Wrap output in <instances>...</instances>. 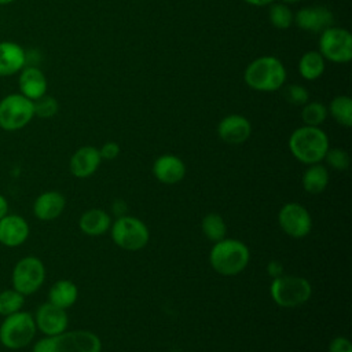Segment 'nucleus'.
I'll use <instances>...</instances> for the list:
<instances>
[{
  "label": "nucleus",
  "mask_w": 352,
  "mask_h": 352,
  "mask_svg": "<svg viewBox=\"0 0 352 352\" xmlns=\"http://www.w3.org/2000/svg\"><path fill=\"white\" fill-rule=\"evenodd\" d=\"M201 227L204 235L212 242H219L226 238L227 226L224 219L219 213H208L202 219Z\"/></svg>",
  "instance_id": "26"
},
{
  "label": "nucleus",
  "mask_w": 352,
  "mask_h": 352,
  "mask_svg": "<svg viewBox=\"0 0 352 352\" xmlns=\"http://www.w3.org/2000/svg\"><path fill=\"white\" fill-rule=\"evenodd\" d=\"M26 65H28L26 51L21 44L10 40L0 41V77L1 78L18 74Z\"/></svg>",
  "instance_id": "17"
},
{
  "label": "nucleus",
  "mask_w": 352,
  "mask_h": 352,
  "mask_svg": "<svg viewBox=\"0 0 352 352\" xmlns=\"http://www.w3.org/2000/svg\"><path fill=\"white\" fill-rule=\"evenodd\" d=\"M282 88H283V96H285L286 102H289L290 104L304 106L309 99V94H308L307 88L300 84H290V85H286Z\"/></svg>",
  "instance_id": "31"
},
{
  "label": "nucleus",
  "mask_w": 352,
  "mask_h": 352,
  "mask_svg": "<svg viewBox=\"0 0 352 352\" xmlns=\"http://www.w3.org/2000/svg\"><path fill=\"white\" fill-rule=\"evenodd\" d=\"M272 301L282 308H296L305 304L312 294L308 279L297 275H279L270 286Z\"/></svg>",
  "instance_id": "6"
},
{
  "label": "nucleus",
  "mask_w": 352,
  "mask_h": 352,
  "mask_svg": "<svg viewBox=\"0 0 352 352\" xmlns=\"http://www.w3.org/2000/svg\"><path fill=\"white\" fill-rule=\"evenodd\" d=\"M37 331L44 334V337L55 336L67 329L69 316L66 309H62L50 301L38 305L33 314Z\"/></svg>",
  "instance_id": "12"
},
{
  "label": "nucleus",
  "mask_w": 352,
  "mask_h": 352,
  "mask_svg": "<svg viewBox=\"0 0 352 352\" xmlns=\"http://www.w3.org/2000/svg\"><path fill=\"white\" fill-rule=\"evenodd\" d=\"M0 351H1V345H0Z\"/></svg>",
  "instance_id": "39"
},
{
  "label": "nucleus",
  "mask_w": 352,
  "mask_h": 352,
  "mask_svg": "<svg viewBox=\"0 0 352 352\" xmlns=\"http://www.w3.org/2000/svg\"><path fill=\"white\" fill-rule=\"evenodd\" d=\"M14 1L16 0H0V6H8V4H12Z\"/></svg>",
  "instance_id": "37"
},
{
  "label": "nucleus",
  "mask_w": 352,
  "mask_h": 352,
  "mask_svg": "<svg viewBox=\"0 0 352 352\" xmlns=\"http://www.w3.org/2000/svg\"><path fill=\"white\" fill-rule=\"evenodd\" d=\"M30 234L28 220L16 213H7L0 219V243L6 248L23 245Z\"/></svg>",
  "instance_id": "14"
},
{
  "label": "nucleus",
  "mask_w": 352,
  "mask_h": 352,
  "mask_svg": "<svg viewBox=\"0 0 352 352\" xmlns=\"http://www.w3.org/2000/svg\"><path fill=\"white\" fill-rule=\"evenodd\" d=\"M102 162L99 148L94 146H82L77 148L69 161V169L78 179L89 177L96 172Z\"/></svg>",
  "instance_id": "19"
},
{
  "label": "nucleus",
  "mask_w": 352,
  "mask_h": 352,
  "mask_svg": "<svg viewBox=\"0 0 352 352\" xmlns=\"http://www.w3.org/2000/svg\"><path fill=\"white\" fill-rule=\"evenodd\" d=\"M289 148L293 157L305 164H319L330 148L329 138L319 126L304 125L294 129L289 138Z\"/></svg>",
  "instance_id": "2"
},
{
  "label": "nucleus",
  "mask_w": 352,
  "mask_h": 352,
  "mask_svg": "<svg viewBox=\"0 0 352 352\" xmlns=\"http://www.w3.org/2000/svg\"><path fill=\"white\" fill-rule=\"evenodd\" d=\"M243 78L253 91L274 92L285 85L286 67L276 56L263 55L246 66Z\"/></svg>",
  "instance_id": "1"
},
{
  "label": "nucleus",
  "mask_w": 352,
  "mask_h": 352,
  "mask_svg": "<svg viewBox=\"0 0 352 352\" xmlns=\"http://www.w3.org/2000/svg\"><path fill=\"white\" fill-rule=\"evenodd\" d=\"M249 248L243 242L230 238L214 242L209 253V263L212 268L224 276L241 274L249 264Z\"/></svg>",
  "instance_id": "4"
},
{
  "label": "nucleus",
  "mask_w": 352,
  "mask_h": 352,
  "mask_svg": "<svg viewBox=\"0 0 352 352\" xmlns=\"http://www.w3.org/2000/svg\"><path fill=\"white\" fill-rule=\"evenodd\" d=\"M268 11V19L276 29H287L293 25L294 14L285 3H271Z\"/></svg>",
  "instance_id": "29"
},
{
  "label": "nucleus",
  "mask_w": 352,
  "mask_h": 352,
  "mask_svg": "<svg viewBox=\"0 0 352 352\" xmlns=\"http://www.w3.org/2000/svg\"><path fill=\"white\" fill-rule=\"evenodd\" d=\"M78 297L77 285L69 279L56 280L48 292V301L62 309H67L74 305Z\"/></svg>",
  "instance_id": "22"
},
{
  "label": "nucleus",
  "mask_w": 352,
  "mask_h": 352,
  "mask_svg": "<svg viewBox=\"0 0 352 352\" xmlns=\"http://www.w3.org/2000/svg\"><path fill=\"white\" fill-rule=\"evenodd\" d=\"M19 94L30 100H36L47 94L48 81L44 72L36 65H26L18 73Z\"/></svg>",
  "instance_id": "16"
},
{
  "label": "nucleus",
  "mask_w": 352,
  "mask_h": 352,
  "mask_svg": "<svg viewBox=\"0 0 352 352\" xmlns=\"http://www.w3.org/2000/svg\"><path fill=\"white\" fill-rule=\"evenodd\" d=\"M327 113L333 117V120L349 128L352 125V99L348 95H337L331 99Z\"/></svg>",
  "instance_id": "25"
},
{
  "label": "nucleus",
  "mask_w": 352,
  "mask_h": 352,
  "mask_svg": "<svg viewBox=\"0 0 352 352\" xmlns=\"http://www.w3.org/2000/svg\"><path fill=\"white\" fill-rule=\"evenodd\" d=\"M100 338L89 330L62 331L34 342L32 352H100Z\"/></svg>",
  "instance_id": "3"
},
{
  "label": "nucleus",
  "mask_w": 352,
  "mask_h": 352,
  "mask_svg": "<svg viewBox=\"0 0 352 352\" xmlns=\"http://www.w3.org/2000/svg\"><path fill=\"white\" fill-rule=\"evenodd\" d=\"M329 170L326 166L319 164H312L307 168L302 175V188L312 195L320 194L329 184Z\"/></svg>",
  "instance_id": "23"
},
{
  "label": "nucleus",
  "mask_w": 352,
  "mask_h": 352,
  "mask_svg": "<svg viewBox=\"0 0 352 352\" xmlns=\"http://www.w3.org/2000/svg\"><path fill=\"white\" fill-rule=\"evenodd\" d=\"M37 329L33 314L28 311H18L0 320V345L10 351H18L29 346Z\"/></svg>",
  "instance_id": "5"
},
{
  "label": "nucleus",
  "mask_w": 352,
  "mask_h": 352,
  "mask_svg": "<svg viewBox=\"0 0 352 352\" xmlns=\"http://www.w3.org/2000/svg\"><path fill=\"white\" fill-rule=\"evenodd\" d=\"M110 214L103 209L85 210L78 220L80 230L88 236H99L110 230Z\"/></svg>",
  "instance_id": "21"
},
{
  "label": "nucleus",
  "mask_w": 352,
  "mask_h": 352,
  "mask_svg": "<svg viewBox=\"0 0 352 352\" xmlns=\"http://www.w3.org/2000/svg\"><path fill=\"white\" fill-rule=\"evenodd\" d=\"M323 160H326L327 165L336 170H346L351 164L349 154L345 150L338 148V147L329 148Z\"/></svg>",
  "instance_id": "32"
},
{
  "label": "nucleus",
  "mask_w": 352,
  "mask_h": 352,
  "mask_svg": "<svg viewBox=\"0 0 352 352\" xmlns=\"http://www.w3.org/2000/svg\"><path fill=\"white\" fill-rule=\"evenodd\" d=\"M153 175L164 184H176L184 179L186 165L179 157L173 154H164L154 161Z\"/></svg>",
  "instance_id": "20"
},
{
  "label": "nucleus",
  "mask_w": 352,
  "mask_h": 352,
  "mask_svg": "<svg viewBox=\"0 0 352 352\" xmlns=\"http://www.w3.org/2000/svg\"><path fill=\"white\" fill-rule=\"evenodd\" d=\"M329 352H352V344L346 337L338 336L329 344Z\"/></svg>",
  "instance_id": "33"
},
{
  "label": "nucleus",
  "mask_w": 352,
  "mask_h": 352,
  "mask_svg": "<svg viewBox=\"0 0 352 352\" xmlns=\"http://www.w3.org/2000/svg\"><path fill=\"white\" fill-rule=\"evenodd\" d=\"M298 1H301V0H282V3H285V4H294Z\"/></svg>",
  "instance_id": "38"
},
{
  "label": "nucleus",
  "mask_w": 352,
  "mask_h": 352,
  "mask_svg": "<svg viewBox=\"0 0 352 352\" xmlns=\"http://www.w3.org/2000/svg\"><path fill=\"white\" fill-rule=\"evenodd\" d=\"M25 305V296L15 289H4L0 292V316H8L21 311Z\"/></svg>",
  "instance_id": "27"
},
{
  "label": "nucleus",
  "mask_w": 352,
  "mask_h": 352,
  "mask_svg": "<svg viewBox=\"0 0 352 352\" xmlns=\"http://www.w3.org/2000/svg\"><path fill=\"white\" fill-rule=\"evenodd\" d=\"M113 242L128 252L143 249L150 238L147 226L138 217L121 216L110 226Z\"/></svg>",
  "instance_id": "9"
},
{
  "label": "nucleus",
  "mask_w": 352,
  "mask_h": 352,
  "mask_svg": "<svg viewBox=\"0 0 352 352\" xmlns=\"http://www.w3.org/2000/svg\"><path fill=\"white\" fill-rule=\"evenodd\" d=\"M320 55L333 63H348L352 59V34L340 26H330L319 37Z\"/></svg>",
  "instance_id": "10"
},
{
  "label": "nucleus",
  "mask_w": 352,
  "mask_h": 352,
  "mask_svg": "<svg viewBox=\"0 0 352 352\" xmlns=\"http://www.w3.org/2000/svg\"><path fill=\"white\" fill-rule=\"evenodd\" d=\"M7 213H10L8 199L3 194H0V219H3Z\"/></svg>",
  "instance_id": "35"
},
{
  "label": "nucleus",
  "mask_w": 352,
  "mask_h": 352,
  "mask_svg": "<svg viewBox=\"0 0 352 352\" xmlns=\"http://www.w3.org/2000/svg\"><path fill=\"white\" fill-rule=\"evenodd\" d=\"M243 1L250 4V6H254V7H264V6H268V4L274 3L275 0H243Z\"/></svg>",
  "instance_id": "36"
},
{
  "label": "nucleus",
  "mask_w": 352,
  "mask_h": 352,
  "mask_svg": "<svg viewBox=\"0 0 352 352\" xmlns=\"http://www.w3.org/2000/svg\"><path fill=\"white\" fill-rule=\"evenodd\" d=\"M66 199L62 192L50 190L36 197L32 210L36 219L41 221H51L58 219L65 210Z\"/></svg>",
  "instance_id": "18"
},
{
  "label": "nucleus",
  "mask_w": 352,
  "mask_h": 352,
  "mask_svg": "<svg viewBox=\"0 0 352 352\" xmlns=\"http://www.w3.org/2000/svg\"><path fill=\"white\" fill-rule=\"evenodd\" d=\"M326 59L320 55L319 51H307L301 55L298 60V73L307 81H315L322 77Z\"/></svg>",
  "instance_id": "24"
},
{
  "label": "nucleus",
  "mask_w": 352,
  "mask_h": 352,
  "mask_svg": "<svg viewBox=\"0 0 352 352\" xmlns=\"http://www.w3.org/2000/svg\"><path fill=\"white\" fill-rule=\"evenodd\" d=\"M120 146L116 142H106L100 148H99V154L102 160H114L118 157L120 154Z\"/></svg>",
  "instance_id": "34"
},
{
  "label": "nucleus",
  "mask_w": 352,
  "mask_h": 352,
  "mask_svg": "<svg viewBox=\"0 0 352 352\" xmlns=\"http://www.w3.org/2000/svg\"><path fill=\"white\" fill-rule=\"evenodd\" d=\"M327 116H329L327 107L322 102H316V100L307 102L301 110V120L304 125H309V126L322 125L326 121Z\"/></svg>",
  "instance_id": "28"
},
{
  "label": "nucleus",
  "mask_w": 352,
  "mask_h": 352,
  "mask_svg": "<svg viewBox=\"0 0 352 352\" xmlns=\"http://www.w3.org/2000/svg\"><path fill=\"white\" fill-rule=\"evenodd\" d=\"M34 117L33 100L22 94H8L0 99V128L15 132L25 128Z\"/></svg>",
  "instance_id": "7"
},
{
  "label": "nucleus",
  "mask_w": 352,
  "mask_h": 352,
  "mask_svg": "<svg viewBox=\"0 0 352 352\" xmlns=\"http://www.w3.org/2000/svg\"><path fill=\"white\" fill-rule=\"evenodd\" d=\"M301 30L322 33L324 29L333 26L334 15L326 6H308L300 8L294 14V21Z\"/></svg>",
  "instance_id": "13"
},
{
  "label": "nucleus",
  "mask_w": 352,
  "mask_h": 352,
  "mask_svg": "<svg viewBox=\"0 0 352 352\" xmlns=\"http://www.w3.org/2000/svg\"><path fill=\"white\" fill-rule=\"evenodd\" d=\"M278 223L282 231L292 238H304L312 228L309 212L297 202H289L280 208L278 213Z\"/></svg>",
  "instance_id": "11"
},
{
  "label": "nucleus",
  "mask_w": 352,
  "mask_h": 352,
  "mask_svg": "<svg viewBox=\"0 0 352 352\" xmlns=\"http://www.w3.org/2000/svg\"><path fill=\"white\" fill-rule=\"evenodd\" d=\"M33 107H34V117L51 118L58 113L59 103L54 96L45 94L41 98L33 100Z\"/></svg>",
  "instance_id": "30"
},
{
  "label": "nucleus",
  "mask_w": 352,
  "mask_h": 352,
  "mask_svg": "<svg viewBox=\"0 0 352 352\" xmlns=\"http://www.w3.org/2000/svg\"><path fill=\"white\" fill-rule=\"evenodd\" d=\"M45 280V265L37 256L19 258L11 271V287L21 294H34Z\"/></svg>",
  "instance_id": "8"
},
{
  "label": "nucleus",
  "mask_w": 352,
  "mask_h": 352,
  "mask_svg": "<svg viewBox=\"0 0 352 352\" xmlns=\"http://www.w3.org/2000/svg\"><path fill=\"white\" fill-rule=\"evenodd\" d=\"M250 121L241 114L226 116L217 125V135L227 144H242L250 138Z\"/></svg>",
  "instance_id": "15"
}]
</instances>
